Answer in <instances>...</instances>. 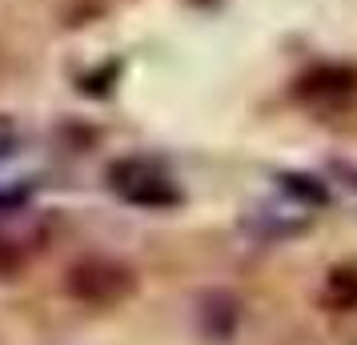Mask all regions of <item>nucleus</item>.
I'll use <instances>...</instances> for the list:
<instances>
[{
    "label": "nucleus",
    "mask_w": 357,
    "mask_h": 345,
    "mask_svg": "<svg viewBox=\"0 0 357 345\" xmlns=\"http://www.w3.org/2000/svg\"><path fill=\"white\" fill-rule=\"evenodd\" d=\"M132 269L109 257H84L65 273V293L93 309H113L125 297H132Z\"/></svg>",
    "instance_id": "f257e3e1"
},
{
    "label": "nucleus",
    "mask_w": 357,
    "mask_h": 345,
    "mask_svg": "<svg viewBox=\"0 0 357 345\" xmlns=\"http://www.w3.org/2000/svg\"><path fill=\"white\" fill-rule=\"evenodd\" d=\"M109 185L121 201H129L137 209H169L177 205L181 193L173 177L165 173L157 161H145V157H125L109 169Z\"/></svg>",
    "instance_id": "f03ea898"
},
{
    "label": "nucleus",
    "mask_w": 357,
    "mask_h": 345,
    "mask_svg": "<svg viewBox=\"0 0 357 345\" xmlns=\"http://www.w3.org/2000/svg\"><path fill=\"white\" fill-rule=\"evenodd\" d=\"M45 221L29 209H13V213L0 217V269H20L24 261H33L40 245H45Z\"/></svg>",
    "instance_id": "7ed1b4c3"
},
{
    "label": "nucleus",
    "mask_w": 357,
    "mask_h": 345,
    "mask_svg": "<svg viewBox=\"0 0 357 345\" xmlns=\"http://www.w3.org/2000/svg\"><path fill=\"white\" fill-rule=\"evenodd\" d=\"M357 93V68L349 65H321L297 81V97L309 105H341Z\"/></svg>",
    "instance_id": "20e7f679"
},
{
    "label": "nucleus",
    "mask_w": 357,
    "mask_h": 345,
    "mask_svg": "<svg viewBox=\"0 0 357 345\" xmlns=\"http://www.w3.org/2000/svg\"><path fill=\"white\" fill-rule=\"evenodd\" d=\"M321 301L329 305V309H357V269H333L329 277H325V289H321Z\"/></svg>",
    "instance_id": "39448f33"
},
{
    "label": "nucleus",
    "mask_w": 357,
    "mask_h": 345,
    "mask_svg": "<svg viewBox=\"0 0 357 345\" xmlns=\"http://www.w3.org/2000/svg\"><path fill=\"white\" fill-rule=\"evenodd\" d=\"M281 189H285V193H293V197H301L305 205H321V201H325L321 185H313L309 177H297V173H285V177H281Z\"/></svg>",
    "instance_id": "423d86ee"
}]
</instances>
